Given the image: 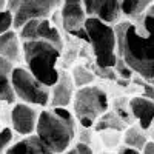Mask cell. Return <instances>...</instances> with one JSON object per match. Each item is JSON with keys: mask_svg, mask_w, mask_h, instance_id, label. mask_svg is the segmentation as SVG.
<instances>
[{"mask_svg": "<svg viewBox=\"0 0 154 154\" xmlns=\"http://www.w3.org/2000/svg\"><path fill=\"white\" fill-rule=\"evenodd\" d=\"M38 112H40L38 106L25 103V102H14L9 112V122L12 131L19 136L34 134Z\"/></svg>", "mask_w": 154, "mask_h": 154, "instance_id": "cell-10", "label": "cell"}, {"mask_svg": "<svg viewBox=\"0 0 154 154\" xmlns=\"http://www.w3.org/2000/svg\"><path fill=\"white\" fill-rule=\"evenodd\" d=\"M11 83H12L16 99H19L20 102H25V103H29L38 108L48 106L51 88L43 85L40 80H37L28 71L26 66L16 65L12 68Z\"/></svg>", "mask_w": 154, "mask_h": 154, "instance_id": "cell-6", "label": "cell"}, {"mask_svg": "<svg viewBox=\"0 0 154 154\" xmlns=\"http://www.w3.org/2000/svg\"><path fill=\"white\" fill-rule=\"evenodd\" d=\"M14 142V131L11 126L0 128V154H5V151Z\"/></svg>", "mask_w": 154, "mask_h": 154, "instance_id": "cell-21", "label": "cell"}, {"mask_svg": "<svg viewBox=\"0 0 154 154\" xmlns=\"http://www.w3.org/2000/svg\"><path fill=\"white\" fill-rule=\"evenodd\" d=\"M96 71L100 77H105V79H109V80H116V71L112 68H100L96 65Z\"/></svg>", "mask_w": 154, "mask_h": 154, "instance_id": "cell-24", "label": "cell"}, {"mask_svg": "<svg viewBox=\"0 0 154 154\" xmlns=\"http://www.w3.org/2000/svg\"><path fill=\"white\" fill-rule=\"evenodd\" d=\"M6 8V0H0V9H5Z\"/></svg>", "mask_w": 154, "mask_h": 154, "instance_id": "cell-29", "label": "cell"}, {"mask_svg": "<svg viewBox=\"0 0 154 154\" xmlns=\"http://www.w3.org/2000/svg\"><path fill=\"white\" fill-rule=\"evenodd\" d=\"M60 154H79V151H77V148H75V146H69L68 149H65V151L60 152Z\"/></svg>", "mask_w": 154, "mask_h": 154, "instance_id": "cell-28", "label": "cell"}, {"mask_svg": "<svg viewBox=\"0 0 154 154\" xmlns=\"http://www.w3.org/2000/svg\"><path fill=\"white\" fill-rule=\"evenodd\" d=\"M83 28L88 34L96 65L100 68H114L117 60V38L114 25H109L94 16H86Z\"/></svg>", "mask_w": 154, "mask_h": 154, "instance_id": "cell-4", "label": "cell"}, {"mask_svg": "<svg viewBox=\"0 0 154 154\" xmlns=\"http://www.w3.org/2000/svg\"><path fill=\"white\" fill-rule=\"evenodd\" d=\"M117 56L143 80L154 83V16L145 11L114 25Z\"/></svg>", "mask_w": 154, "mask_h": 154, "instance_id": "cell-1", "label": "cell"}, {"mask_svg": "<svg viewBox=\"0 0 154 154\" xmlns=\"http://www.w3.org/2000/svg\"><path fill=\"white\" fill-rule=\"evenodd\" d=\"M20 40H45L49 42L60 49H63L65 43H63L62 31L53 23L49 17L43 19H31L25 22L22 26L17 29Z\"/></svg>", "mask_w": 154, "mask_h": 154, "instance_id": "cell-8", "label": "cell"}, {"mask_svg": "<svg viewBox=\"0 0 154 154\" xmlns=\"http://www.w3.org/2000/svg\"><path fill=\"white\" fill-rule=\"evenodd\" d=\"M117 154H142V151H139V149H136V148H131V146L125 145V146H122V148L117 151Z\"/></svg>", "mask_w": 154, "mask_h": 154, "instance_id": "cell-26", "label": "cell"}, {"mask_svg": "<svg viewBox=\"0 0 154 154\" xmlns=\"http://www.w3.org/2000/svg\"><path fill=\"white\" fill-rule=\"evenodd\" d=\"M75 85L72 82V77L69 71L60 69L57 82L51 86V94H49V103L48 106H57V108H68L72 103L74 93H75Z\"/></svg>", "mask_w": 154, "mask_h": 154, "instance_id": "cell-11", "label": "cell"}, {"mask_svg": "<svg viewBox=\"0 0 154 154\" xmlns=\"http://www.w3.org/2000/svg\"><path fill=\"white\" fill-rule=\"evenodd\" d=\"M86 16H94L109 25L122 20L120 0H83Z\"/></svg>", "mask_w": 154, "mask_h": 154, "instance_id": "cell-12", "label": "cell"}, {"mask_svg": "<svg viewBox=\"0 0 154 154\" xmlns=\"http://www.w3.org/2000/svg\"><path fill=\"white\" fill-rule=\"evenodd\" d=\"M149 130H152V139H154V123H152V126L149 128Z\"/></svg>", "mask_w": 154, "mask_h": 154, "instance_id": "cell-30", "label": "cell"}, {"mask_svg": "<svg viewBox=\"0 0 154 154\" xmlns=\"http://www.w3.org/2000/svg\"><path fill=\"white\" fill-rule=\"evenodd\" d=\"M12 68H14V63L0 56V102H5L9 105L16 102V94L11 83Z\"/></svg>", "mask_w": 154, "mask_h": 154, "instance_id": "cell-16", "label": "cell"}, {"mask_svg": "<svg viewBox=\"0 0 154 154\" xmlns=\"http://www.w3.org/2000/svg\"><path fill=\"white\" fill-rule=\"evenodd\" d=\"M142 154H154V142H146V145L142 149Z\"/></svg>", "mask_w": 154, "mask_h": 154, "instance_id": "cell-27", "label": "cell"}, {"mask_svg": "<svg viewBox=\"0 0 154 154\" xmlns=\"http://www.w3.org/2000/svg\"><path fill=\"white\" fill-rule=\"evenodd\" d=\"M154 0H120L122 19H134L142 16Z\"/></svg>", "mask_w": 154, "mask_h": 154, "instance_id": "cell-18", "label": "cell"}, {"mask_svg": "<svg viewBox=\"0 0 154 154\" xmlns=\"http://www.w3.org/2000/svg\"><path fill=\"white\" fill-rule=\"evenodd\" d=\"M128 105L133 119L137 120L143 131H148L154 123V100L145 96H136L128 102Z\"/></svg>", "mask_w": 154, "mask_h": 154, "instance_id": "cell-13", "label": "cell"}, {"mask_svg": "<svg viewBox=\"0 0 154 154\" xmlns=\"http://www.w3.org/2000/svg\"><path fill=\"white\" fill-rule=\"evenodd\" d=\"M63 49L45 40H22V57L28 71L46 86L59 79V62Z\"/></svg>", "mask_w": 154, "mask_h": 154, "instance_id": "cell-3", "label": "cell"}, {"mask_svg": "<svg viewBox=\"0 0 154 154\" xmlns=\"http://www.w3.org/2000/svg\"><path fill=\"white\" fill-rule=\"evenodd\" d=\"M56 154L71 146L77 134V120L68 108L45 106L38 112L34 133Z\"/></svg>", "mask_w": 154, "mask_h": 154, "instance_id": "cell-2", "label": "cell"}, {"mask_svg": "<svg viewBox=\"0 0 154 154\" xmlns=\"http://www.w3.org/2000/svg\"><path fill=\"white\" fill-rule=\"evenodd\" d=\"M116 72H117L120 77H122V79H126V80H130L131 79V77H133V71H131V68L130 66H128L126 65V63L117 56V60H116V65H114V68H112Z\"/></svg>", "mask_w": 154, "mask_h": 154, "instance_id": "cell-23", "label": "cell"}, {"mask_svg": "<svg viewBox=\"0 0 154 154\" xmlns=\"http://www.w3.org/2000/svg\"><path fill=\"white\" fill-rule=\"evenodd\" d=\"M74 146L77 148L79 154H94V152H93V149H91V146H89L86 142H77Z\"/></svg>", "mask_w": 154, "mask_h": 154, "instance_id": "cell-25", "label": "cell"}, {"mask_svg": "<svg viewBox=\"0 0 154 154\" xmlns=\"http://www.w3.org/2000/svg\"><path fill=\"white\" fill-rule=\"evenodd\" d=\"M146 142H148L146 134L139 125H133L130 128H125V134H123V143L125 145L142 151L143 146L146 145Z\"/></svg>", "mask_w": 154, "mask_h": 154, "instance_id": "cell-19", "label": "cell"}, {"mask_svg": "<svg viewBox=\"0 0 154 154\" xmlns=\"http://www.w3.org/2000/svg\"><path fill=\"white\" fill-rule=\"evenodd\" d=\"M0 56L9 60L11 63H20L22 57V40L17 29H9L0 34Z\"/></svg>", "mask_w": 154, "mask_h": 154, "instance_id": "cell-14", "label": "cell"}, {"mask_svg": "<svg viewBox=\"0 0 154 154\" xmlns=\"http://www.w3.org/2000/svg\"><path fill=\"white\" fill-rule=\"evenodd\" d=\"M12 28H14V16H12V12L8 8L0 9V34H3Z\"/></svg>", "mask_w": 154, "mask_h": 154, "instance_id": "cell-22", "label": "cell"}, {"mask_svg": "<svg viewBox=\"0 0 154 154\" xmlns=\"http://www.w3.org/2000/svg\"><path fill=\"white\" fill-rule=\"evenodd\" d=\"M60 5L62 0H6V8L14 16V29L31 19L51 17Z\"/></svg>", "mask_w": 154, "mask_h": 154, "instance_id": "cell-7", "label": "cell"}, {"mask_svg": "<svg viewBox=\"0 0 154 154\" xmlns=\"http://www.w3.org/2000/svg\"><path fill=\"white\" fill-rule=\"evenodd\" d=\"M126 128V123L119 117L114 111H106L97 119L94 123L96 131H123Z\"/></svg>", "mask_w": 154, "mask_h": 154, "instance_id": "cell-17", "label": "cell"}, {"mask_svg": "<svg viewBox=\"0 0 154 154\" xmlns=\"http://www.w3.org/2000/svg\"><path fill=\"white\" fill-rule=\"evenodd\" d=\"M60 14V25L62 31L66 34L80 38V40L88 43V34L83 28V23L86 19V12L83 8V3H71V2H62L59 8Z\"/></svg>", "mask_w": 154, "mask_h": 154, "instance_id": "cell-9", "label": "cell"}, {"mask_svg": "<svg viewBox=\"0 0 154 154\" xmlns=\"http://www.w3.org/2000/svg\"><path fill=\"white\" fill-rule=\"evenodd\" d=\"M72 114L83 128H91L103 112L109 108V100L105 89L96 85L77 88L72 99Z\"/></svg>", "mask_w": 154, "mask_h": 154, "instance_id": "cell-5", "label": "cell"}, {"mask_svg": "<svg viewBox=\"0 0 154 154\" xmlns=\"http://www.w3.org/2000/svg\"><path fill=\"white\" fill-rule=\"evenodd\" d=\"M71 77H72V82L75 85V88H82V86H86V85H91L96 79V74L88 69L86 66L83 65H74L69 71Z\"/></svg>", "mask_w": 154, "mask_h": 154, "instance_id": "cell-20", "label": "cell"}, {"mask_svg": "<svg viewBox=\"0 0 154 154\" xmlns=\"http://www.w3.org/2000/svg\"><path fill=\"white\" fill-rule=\"evenodd\" d=\"M5 154H56L51 151L35 134L22 136V139L12 142Z\"/></svg>", "mask_w": 154, "mask_h": 154, "instance_id": "cell-15", "label": "cell"}]
</instances>
